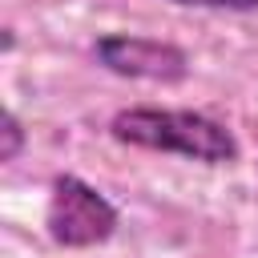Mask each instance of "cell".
<instances>
[{
	"label": "cell",
	"mask_w": 258,
	"mask_h": 258,
	"mask_svg": "<svg viewBox=\"0 0 258 258\" xmlns=\"http://www.w3.org/2000/svg\"><path fill=\"white\" fill-rule=\"evenodd\" d=\"M109 133L121 145H137V149H153V153H181L202 165L238 161L234 133L222 121L194 113V109H153V105L121 109L109 121Z\"/></svg>",
	"instance_id": "6da1fadb"
},
{
	"label": "cell",
	"mask_w": 258,
	"mask_h": 258,
	"mask_svg": "<svg viewBox=\"0 0 258 258\" xmlns=\"http://www.w3.org/2000/svg\"><path fill=\"white\" fill-rule=\"evenodd\" d=\"M44 226H48V238L56 246H69V250L101 246L117 230V206L97 185H89L85 177L60 173V177H52Z\"/></svg>",
	"instance_id": "7a4b0ae2"
},
{
	"label": "cell",
	"mask_w": 258,
	"mask_h": 258,
	"mask_svg": "<svg viewBox=\"0 0 258 258\" xmlns=\"http://www.w3.org/2000/svg\"><path fill=\"white\" fill-rule=\"evenodd\" d=\"M93 56L101 69L129 77V81H161V85H177L189 77V56L185 48L169 44V40H153V36H129V32H109L93 44Z\"/></svg>",
	"instance_id": "3957f363"
},
{
	"label": "cell",
	"mask_w": 258,
	"mask_h": 258,
	"mask_svg": "<svg viewBox=\"0 0 258 258\" xmlns=\"http://www.w3.org/2000/svg\"><path fill=\"white\" fill-rule=\"evenodd\" d=\"M24 141H28V133H24L20 117H16L12 109H4V113H0V161H4V165L16 161V157L24 153Z\"/></svg>",
	"instance_id": "277c9868"
},
{
	"label": "cell",
	"mask_w": 258,
	"mask_h": 258,
	"mask_svg": "<svg viewBox=\"0 0 258 258\" xmlns=\"http://www.w3.org/2000/svg\"><path fill=\"white\" fill-rule=\"evenodd\" d=\"M181 8H214V12H258V0H169Z\"/></svg>",
	"instance_id": "5b68a950"
}]
</instances>
